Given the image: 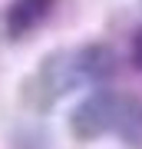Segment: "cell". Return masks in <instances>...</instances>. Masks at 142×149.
Segmentation results:
<instances>
[{
	"mask_svg": "<svg viewBox=\"0 0 142 149\" xmlns=\"http://www.w3.org/2000/svg\"><path fill=\"white\" fill-rule=\"evenodd\" d=\"M56 0H13L7 7V37L10 40H23L40 27L43 20L53 13Z\"/></svg>",
	"mask_w": 142,
	"mask_h": 149,
	"instance_id": "obj_3",
	"label": "cell"
},
{
	"mask_svg": "<svg viewBox=\"0 0 142 149\" xmlns=\"http://www.w3.org/2000/svg\"><path fill=\"white\" fill-rule=\"evenodd\" d=\"M129 103H132V96H126V93L96 90L73 109L69 129H73V136L79 143H93V139H99L106 133L119 136L122 123H126V113H129Z\"/></svg>",
	"mask_w": 142,
	"mask_h": 149,
	"instance_id": "obj_2",
	"label": "cell"
},
{
	"mask_svg": "<svg viewBox=\"0 0 142 149\" xmlns=\"http://www.w3.org/2000/svg\"><path fill=\"white\" fill-rule=\"evenodd\" d=\"M129 60H132L136 70H142V30H136V37L129 43Z\"/></svg>",
	"mask_w": 142,
	"mask_h": 149,
	"instance_id": "obj_5",
	"label": "cell"
},
{
	"mask_svg": "<svg viewBox=\"0 0 142 149\" xmlns=\"http://www.w3.org/2000/svg\"><path fill=\"white\" fill-rule=\"evenodd\" d=\"M112 73H116V53L106 43H86L79 50H60L50 60H43L30 90L37 93V103H53L69 90L109 80Z\"/></svg>",
	"mask_w": 142,
	"mask_h": 149,
	"instance_id": "obj_1",
	"label": "cell"
},
{
	"mask_svg": "<svg viewBox=\"0 0 142 149\" xmlns=\"http://www.w3.org/2000/svg\"><path fill=\"white\" fill-rule=\"evenodd\" d=\"M119 139L126 146L142 149V100H136V96H132V103H129V113H126V123H122V129H119Z\"/></svg>",
	"mask_w": 142,
	"mask_h": 149,
	"instance_id": "obj_4",
	"label": "cell"
}]
</instances>
